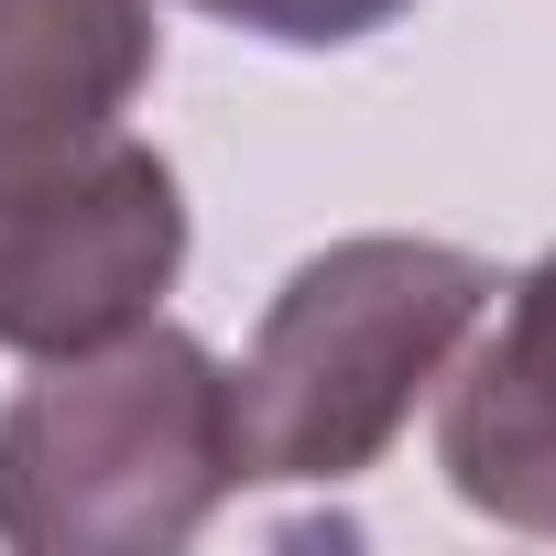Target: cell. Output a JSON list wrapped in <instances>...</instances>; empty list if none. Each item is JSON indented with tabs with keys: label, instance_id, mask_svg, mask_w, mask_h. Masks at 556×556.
Returning <instances> with one entry per match:
<instances>
[{
	"label": "cell",
	"instance_id": "2",
	"mask_svg": "<svg viewBox=\"0 0 556 556\" xmlns=\"http://www.w3.org/2000/svg\"><path fill=\"white\" fill-rule=\"evenodd\" d=\"M491 262L447 240H339L317 251L229 371L240 480H361L415 393L458 361L491 306Z\"/></svg>",
	"mask_w": 556,
	"mask_h": 556
},
{
	"label": "cell",
	"instance_id": "3",
	"mask_svg": "<svg viewBox=\"0 0 556 556\" xmlns=\"http://www.w3.org/2000/svg\"><path fill=\"white\" fill-rule=\"evenodd\" d=\"M186 262V197L175 164L131 131H110L88 164L0 197V350L66 361L153 317V295Z\"/></svg>",
	"mask_w": 556,
	"mask_h": 556
},
{
	"label": "cell",
	"instance_id": "6",
	"mask_svg": "<svg viewBox=\"0 0 556 556\" xmlns=\"http://www.w3.org/2000/svg\"><path fill=\"white\" fill-rule=\"evenodd\" d=\"M186 12H207V23H229V34H262V45H361V34H382L393 12H415V0H186Z\"/></svg>",
	"mask_w": 556,
	"mask_h": 556
},
{
	"label": "cell",
	"instance_id": "5",
	"mask_svg": "<svg viewBox=\"0 0 556 556\" xmlns=\"http://www.w3.org/2000/svg\"><path fill=\"white\" fill-rule=\"evenodd\" d=\"M437 458H447V491L469 513L556 534V251L513 285L502 339L447 382Z\"/></svg>",
	"mask_w": 556,
	"mask_h": 556
},
{
	"label": "cell",
	"instance_id": "4",
	"mask_svg": "<svg viewBox=\"0 0 556 556\" xmlns=\"http://www.w3.org/2000/svg\"><path fill=\"white\" fill-rule=\"evenodd\" d=\"M153 77L142 0H0V197L88 164Z\"/></svg>",
	"mask_w": 556,
	"mask_h": 556
},
{
	"label": "cell",
	"instance_id": "1",
	"mask_svg": "<svg viewBox=\"0 0 556 556\" xmlns=\"http://www.w3.org/2000/svg\"><path fill=\"white\" fill-rule=\"evenodd\" d=\"M229 491V371L153 317L45 361L0 415V545L23 556H175Z\"/></svg>",
	"mask_w": 556,
	"mask_h": 556
}]
</instances>
